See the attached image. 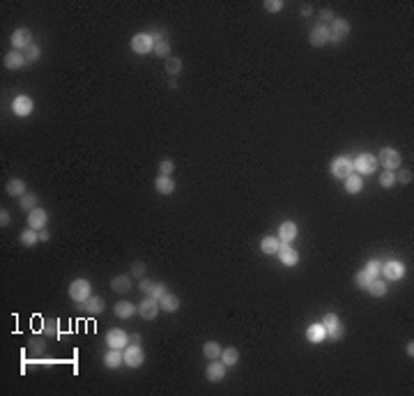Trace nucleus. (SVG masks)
<instances>
[{
	"mask_svg": "<svg viewBox=\"0 0 414 396\" xmlns=\"http://www.w3.org/2000/svg\"><path fill=\"white\" fill-rule=\"evenodd\" d=\"M90 295H92V286L88 279H74L69 283V297L76 302V304H83Z\"/></svg>",
	"mask_w": 414,
	"mask_h": 396,
	"instance_id": "1",
	"label": "nucleus"
},
{
	"mask_svg": "<svg viewBox=\"0 0 414 396\" xmlns=\"http://www.w3.org/2000/svg\"><path fill=\"white\" fill-rule=\"evenodd\" d=\"M400 161H403V157H400V152L394 150V148H382L378 155V164L384 166V171H396V168H400Z\"/></svg>",
	"mask_w": 414,
	"mask_h": 396,
	"instance_id": "2",
	"label": "nucleus"
},
{
	"mask_svg": "<svg viewBox=\"0 0 414 396\" xmlns=\"http://www.w3.org/2000/svg\"><path fill=\"white\" fill-rule=\"evenodd\" d=\"M327 28H329V42H334V44H341L350 35V21L341 19V16H336L331 21V25H327Z\"/></svg>",
	"mask_w": 414,
	"mask_h": 396,
	"instance_id": "3",
	"label": "nucleus"
},
{
	"mask_svg": "<svg viewBox=\"0 0 414 396\" xmlns=\"http://www.w3.org/2000/svg\"><path fill=\"white\" fill-rule=\"evenodd\" d=\"M329 171L336 180H345L350 173H354V161L350 159V157H336V159L331 161Z\"/></svg>",
	"mask_w": 414,
	"mask_h": 396,
	"instance_id": "4",
	"label": "nucleus"
},
{
	"mask_svg": "<svg viewBox=\"0 0 414 396\" xmlns=\"http://www.w3.org/2000/svg\"><path fill=\"white\" fill-rule=\"evenodd\" d=\"M322 327H324V332H327V336L334 339V341H341L345 334L343 325H341V318L336 316V313H327V316L322 318Z\"/></svg>",
	"mask_w": 414,
	"mask_h": 396,
	"instance_id": "5",
	"label": "nucleus"
},
{
	"mask_svg": "<svg viewBox=\"0 0 414 396\" xmlns=\"http://www.w3.org/2000/svg\"><path fill=\"white\" fill-rule=\"evenodd\" d=\"M354 161V171L359 173V175H368V173H375L378 171V157H373V155H368V152H361L357 159H352Z\"/></svg>",
	"mask_w": 414,
	"mask_h": 396,
	"instance_id": "6",
	"label": "nucleus"
},
{
	"mask_svg": "<svg viewBox=\"0 0 414 396\" xmlns=\"http://www.w3.org/2000/svg\"><path fill=\"white\" fill-rule=\"evenodd\" d=\"M380 274L384 276V281H398L405 274V265L400 261H387L380 267Z\"/></svg>",
	"mask_w": 414,
	"mask_h": 396,
	"instance_id": "7",
	"label": "nucleus"
},
{
	"mask_svg": "<svg viewBox=\"0 0 414 396\" xmlns=\"http://www.w3.org/2000/svg\"><path fill=\"white\" fill-rule=\"evenodd\" d=\"M159 311H161L159 300H155V297H150V295L138 304V316L143 318V320H155V318L159 316Z\"/></svg>",
	"mask_w": 414,
	"mask_h": 396,
	"instance_id": "8",
	"label": "nucleus"
},
{
	"mask_svg": "<svg viewBox=\"0 0 414 396\" xmlns=\"http://www.w3.org/2000/svg\"><path fill=\"white\" fill-rule=\"evenodd\" d=\"M122 357H125V364L131 366V369H138V366H143V362H145V352L140 350V346H136V343H129V346L122 350Z\"/></svg>",
	"mask_w": 414,
	"mask_h": 396,
	"instance_id": "9",
	"label": "nucleus"
},
{
	"mask_svg": "<svg viewBox=\"0 0 414 396\" xmlns=\"http://www.w3.org/2000/svg\"><path fill=\"white\" fill-rule=\"evenodd\" d=\"M131 51H134V53H140V55L155 51V40H152V35H147V32L134 35V40H131Z\"/></svg>",
	"mask_w": 414,
	"mask_h": 396,
	"instance_id": "10",
	"label": "nucleus"
},
{
	"mask_svg": "<svg viewBox=\"0 0 414 396\" xmlns=\"http://www.w3.org/2000/svg\"><path fill=\"white\" fill-rule=\"evenodd\" d=\"M297 237H299V228H297V224H294V221H283V224L279 226V240H281V244H292Z\"/></svg>",
	"mask_w": 414,
	"mask_h": 396,
	"instance_id": "11",
	"label": "nucleus"
},
{
	"mask_svg": "<svg viewBox=\"0 0 414 396\" xmlns=\"http://www.w3.org/2000/svg\"><path fill=\"white\" fill-rule=\"evenodd\" d=\"M106 346L125 350V348L129 346V336H127V332H122V330H110V332H106Z\"/></svg>",
	"mask_w": 414,
	"mask_h": 396,
	"instance_id": "12",
	"label": "nucleus"
},
{
	"mask_svg": "<svg viewBox=\"0 0 414 396\" xmlns=\"http://www.w3.org/2000/svg\"><path fill=\"white\" fill-rule=\"evenodd\" d=\"M30 44H32V32L28 28H19V30L12 32V46L16 51H25Z\"/></svg>",
	"mask_w": 414,
	"mask_h": 396,
	"instance_id": "13",
	"label": "nucleus"
},
{
	"mask_svg": "<svg viewBox=\"0 0 414 396\" xmlns=\"http://www.w3.org/2000/svg\"><path fill=\"white\" fill-rule=\"evenodd\" d=\"M32 109H35V104H32V99L28 95H19L14 101H12V111H14L19 118H25V116H30Z\"/></svg>",
	"mask_w": 414,
	"mask_h": 396,
	"instance_id": "14",
	"label": "nucleus"
},
{
	"mask_svg": "<svg viewBox=\"0 0 414 396\" xmlns=\"http://www.w3.org/2000/svg\"><path fill=\"white\" fill-rule=\"evenodd\" d=\"M309 42H311V46H324L327 42H329V28L327 25H315V28H311V32H309Z\"/></svg>",
	"mask_w": 414,
	"mask_h": 396,
	"instance_id": "15",
	"label": "nucleus"
},
{
	"mask_svg": "<svg viewBox=\"0 0 414 396\" xmlns=\"http://www.w3.org/2000/svg\"><path fill=\"white\" fill-rule=\"evenodd\" d=\"M276 256L281 258V263H283L285 267H294L297 263H299V251L292 249V244H281V249H279Z\"/></svg>",
	"mask_w": 414,
	"mask_h": 396,
	"instance_id": "16",
	"label": "nucleus"
},
{
	"mask_svg": "<svg viewBox=\"0 0 414 396\" xmlns=\"http://www.w3.org/2000/svg\"><path fill=\"white\" fill-rule=\"evenodd\" d=\"M46 221H49V212L42 210V207H35V210L30 212V217H28V226L35 228V231H44Z\"/></svg>",
	"mask_w": 414,
	"mask_h": 396,
	"instance_id": "17",
	"label": "nucleus"
},
{
	"mask_svg": "<svg viewBox=\"0 0 414 396\" xmlns=\"http://www.w3.org/2000/svg\"><path fill=\"white\" fill-rule=\"evenodd\" d=\"M225 369H228V366H225L223 362L212 359V364H207V371H205V376H207V380L219 382V380H223V378H225Z\"/></svg>",
	"mask_w": 414,
	"mask_h": 396,
	"instance_id": "18",
	"label": "nucleus"
},
{
	"mask_svg": "<svg viewBox=\"0 0 414 396\" xmlns=\"http://www.w3.org/2000/svg\"><path fill=\"white\" fill-rule=\"evenodd\" d=\"M25 65H28V60H25V55L21 53V51H10V53L5 55L7 69H23Z\"/></svg>",
	"mask_w": 414,
	"mask_h": 396,
	"instance_id": "19",
	"label": "nucleus"
},
{
	"mask_svg": "<svg viewBox=\"0 0 414 396\" xmlns=\"http://www.w3.org/2000/svg\"><path fill=\"white\" fill-rule=\"evenodd\" d=\"M279 249H281V240L279 237H274V235L262 237V242H260V251H262L265 256H276Z\"/></svg>",
	"mask_w": 414,
	"mask_h": 396,
	"instance_id": "20",
	"label": "nucleus"
},
{
	"mask_svg": "<svg viewBox=\"0 0 414 396\" xmlns=\"http://www.w3.org/2000/svg\"><path fill=\"white\" fill-rule=\"evenodd\" d=\"M306 339H309L311 343H322L324 339H327V332H324L322 322H313V325H309V330H306Z\"/></svg>",
	"mask_w": 414,
	"mask_h": 396,
	"instance_id": "21",
	"label": "nucleus"
},
{
	"mask_svg": "<svg viewBox=\"0 0 414 396\" xmlns=\"http://www.w3.org/2000/svg\"><path fill=\"white\" fill-rule=\"evenodd\" d=\"M159 306H161V311H168V313H175V311L180 309V297L177 295H173V293H166L164 297L159 300Z\"/></svg>",
	"mask_w": 414,
	"mask_h": 396,
	"instance_id": "22",
	"label": "nucleus"
},
{
	"mask_svg": "<svg viewBox=\"0 0 414 396\" xmlns=\"http://www.w3.org/2000/svg\"><path fill=\"white\" fill-rule=\"evenodd\" d=\"M343 182H345V191H348V194H359V191L364 189V180H361L359 173H350Z\"/></svg>",
	"mask_w": 414,
	"mask_h": 396,
	"instance_id": "23",
	"label": "nucleus"
},
{
	"mask_svg": "<svg viewBox=\"0 0 414 396\" xmlns=\"http://www.w3.org/2000/svg\"><path fill=\"white\" fill-rule=\"evenodd\" d=\"M110 288L115 293H129L131 291V276L129 274H120L110 279Z\"/></svg>",
	"mask_w": 414,
	"mask_h": 396,
	"instance_id": "24",
	"label": "nucleus"
},
{
	"mask_svg": "<svg viewBox=\"0 0 414 396\" xmlns=\"http://www.w3.org/2000/svg\"><path fill=\"white\" fill-rule=\"evenodd\" d=\"M136 311H138V306H134L131 302H127V300H122V302H118V304H115V316L122 318V320L131 318Z\"/></svg>",
	"mask_w": 414,
	"mask_h": 396,
	"instance_id": "25",
	"label": "nucleus"
},
{
	"mask_svg": "<svg viewBox=\"0 0 414 396\" xmlns=\"http://www.w3.org/2000/svg\"><path fill=\"white\" fill-rule=\"evenodd\" d=\"M104 364L108 366V369H118V366H120V364H125V357H122V350H118V348H110V350L104 355Z\"/></svg>",
	"mask_w": 414,
	"mask_h": 396,
	"instance_id": "26",
	"label": "nucleus"
},
{
	"mask_svg": "<svg viewBox=\"0 0 414 396\" xmlns=\"http://www.w3.org/2000/svg\"><path fill=\"white\" fill-rule=\"evenodd\" d=\"M155 187H157V191L164 194V196H170L175 191V182L170 180V175H159L155 180Z\"/></svg>",
	"mask_w": 414,
	"mask_h": 396,
	"instance_id": "27",
	"label": "nucleus"
},
{
	"mask_svg": "<svg viewBox=\"0 0 414 396\" xmlns=\"http://www.w3.org/2000/svg\"><path fill=\"white\" fill-rule=\"evenodd\" d=\"M81 306H83V309L88 311V313H92V316H95V313H101V311H104V300H101V297L90 295V297H88V300H85Z\"/></svg>",
	"mask_w": 414,
	"mask_h": 396,
	"instance_id": "28",
	"label": "nucleus"
},
{
	"mask_svg": "<svg viewBox=\"0 0 414 396\" xmlns=\"http://www.w3.org/2000/svg\"><path fill=\"white\" fill-rule=\"evenodd\" d=\"M366 291H368L373 297H384L387 295V281L384 279H373L368 286H366Z\"/></svg>",
	"mask_w": 414,
	"mask_h": 396,
	"instance_id": "29",
	"label": "nucleus"
},
{
	"mask_svg": "<svg viewBox=\"0 0 414 396\" xmlns=\"http://www.w3.org/2000/svg\"><path fill=\"white\" fill-rule=\"evenodd\" d=\"M7 194L10 196H23V194H28V189H25V182L23 180H19V177H12L10 182H7Z\"/></svg>",
	"mask_w": 414,
	"mask_h": 396,
	"instance_id": "30",
	"label": "nucleus"
},
{
	"mask_svg": "<svg viewBox=\"0 0 414 396\" xmlns=\"http://www.w3.org/2000/svg\"><path fill=\"white\" fill-rule=\"evenodd\" d=\"M221 350H223V348H221L216 341H207V343L203 346V355L207 357L210 362H212V359H219V357H221Z\"/></svg>",
	"mask_w": 414,
	"mask_h": 396,
	"instance_id": "31",
	"label": "nucleus"
},
{
	"mask_svg": "<svg viewBox=\"0 0 414 396\" xmlns=\"http://www.w3.org/2000/svg\"><path fill=\"white\" fill-rule=\"evenodd\" d=\"M19 205H21V210H25V212H32L37 207V194H32V191H28V194H23L19 198Z\"/></svg>",
	"mask_w": 414,
	"mask_h": 396,
	"instance_id": "32",
	"label": "nucleus"
},
{
	"mask_svg": "<svg viewBox=\"0 0 414 396\" xmlns=\"http://www.w3.org/2000/svg\"><path fill=\"white\" fill-rule=\"evenodd\" d=\"M221 362H223L225 366H235L240 362V350H237V348H225V350H221Z\"/></svg>",
	"mask_w": 414,
	"mask_h": 396,
	"instance_id": "33",
	"label": "nucleus"
},
{
	"mask_svg": "<svg viewBox=\"0 0 414 396\" xmlns=\"http://www.w3.org/2000/svg\"><path fill=\"white\" fill-rule=\"evenodd\" d=\"M21 242H23L25 246H32L40 242V231H35V228H28V231L21 233Z\"/></svg>",
	"mask_w": 414,
	"mask_h": 396,
	"instance_id": "34",
	"label": "nucleus"
},
{
	"mask_svg": "<svg viewBox=\"0 0 414 396\" xmlns=\"http://www.w3.org/2000/svg\"><path fill=\"white\" fill-rule=\"evenodd\" d=\"M166 71L170 74V79H175V76L182 71V60L180 58H168V62H166Z\"/></svg>",
	"mask_w": 414,
	"mask_h": 396,
	"instance_id": "35",
	"label": "nucleus"
},
{
	"mask_svg": "<svg viewBox=\"0 0 414 396\" xmlns=\"http://www.w3.org/2000/svg\"><path fill=\"white\" fill-rule=\"evenodd\" d=\"M155 53L159 55V58H170V42L168 40L155 42Z\"/></svg>",
	"mask_w": 414,
	"mask_h": 396,
	"instance_id": "36",
	"label": "nucleus"
},
{
	"mask_svg": "<svg viewBox=\"0 0 414 396\" xmlns=\"http://www.w3.org/2000/svg\"><path fill=\"white\" fill-rule=\"evenodd\" d=\"M380 185H382L384 189L394 187V185H396V173H394V171H384L382 175H380Z\"/></svg>",
	"mask_w": 414,
	"mask_h": 396,
	"instance_id": "37",
	"label": "nucleus"
},
{
	"mask_svg": "<svg viewBox=\"0 0 414 396\" xmlns=\"http://www.w3.org/2000/svg\"><path fill=\"white\" fill-rule=\"evenodd\" d=\"M23 55H25V60L28 62H35V60H40V55H42V51H40V46H35V44H30L28 49L23 51Z\"/></svg>",
	"mask_w": 414,
	"mask_h": 396,
	"instance_id": "38",
	"label": "nucleus"
},
{
	"mask_svg": "<svg viewBox=\"0 0 414 396\" xmlns=\"http://www.w3.org/2000/svg\"><path fill=\"white\" fill-rule=\"evenodd\" d=\"M175 171V164H173V159H161L159 161V175H170V173Z\"/></svg>",
	"mask_w": 414,
	"mask_h": 396,
	"instance_id": "39",
	"label": "nucleus"
},
{
	"mask_svg": "<svg viewBox=\"0 0 414 396\" xmlns=\"http://www.w3.org/2000/svg\"><path fill=\"white\" fill-rule=\"evenodd\" d=\"M354 281H357V286L364 288V291H366V286H368L370 281H373V276H370L366 270H361V272H357V279H354Z\"/></svg>",
	"mask_w": 414,
	"mask_h": 396,
	"instance_id": "40",
	"label": "nucleus"
},
{
	"mask_svg": "<svg viewBox=\"0 0 414 396\" xmlns=\"http://www.w3.org/2000/svg\"><path fill=\"white\" fill-rule=\"evenodd\" d=\"M380 267H382V263H380V261H368V263H366L364 270L368 272V274L373 276V279H378V276H380Z\"/></svg>",
	"mask_w": 414,
	"mask_h": 396,
	"instance_id": "41",
	"label": "nucleus"
},
{
	"mask_svg": "<svg viewBox=\"0 0 414 396\" xmlns=\"http://www.w3.org/2000/svg\"><path fill=\"white\" fill-rule=\"evenodd\" d=\"M166 293H168V286L159 281V283H155V286H152V295H150V297H155V300H161Z\"/></svg>",
	"mask_w": 414,
	"mask_h": 396,
	"instance_id": "42",
	"label": "nucleus"
},
{
	"mask_svg": "<svg viewBox=\"0 0 414 396\" xmlns=\"http://www.w3.org/2000/svg\"><path fill=\"white\" fill-rule=\"evenodd\" d=\"M152 286H155V283H152L150 279H145V276L138 281V291L145 293V295H152Z\"/></svg>",
	"mask_w": 414,
	"mask_h": 396,
	"instance_id": "43",
	"label": "nucleus"
},
{
	"mask_svg": "<svg viewBox=\"0 0 414 396\" xmlns=\"http://www.w3.org/2000/svg\"><path fill=\"white\" fill-rule=\"evenodd\" d=\"M396 182H400V185H409V182H412V171H407V168L398 171V175H396Z\"/></svg>",
	"mask_w": 414,
	"mask_h": 396,
	"instance_id": "44",
	"label": "nucleus"
},
{
	"mask_svg": "<svg viewBox=\"0 0 414 396\" xmlns=\"http://www.w3.org/2000/svg\"><path fill=\"white\" fill-rule=\"evenodd\" d=\"M145 270H147V267H145V263H143V261H136L134 265H131V274H134V276H138V279H143Z\"/></svg>",
	"mask_w": 414,
	"mask_h": 396,
	"instance_id": "45",
	"label": "nucleus"
},
{
	"mask_svg": "<svg viewBox=\"0 0 414 396\" xmlns=\"http://www.w3.org/2000/svg\"><path fill=\"white\" fill-rule=\"evenodd\" d=\"M265 7H267L270 12H281V10H283V3H281V0H267V3H265Z\"/></svg>",
	"mask_w": 414,
	"mask_h": 396,
	"instance_id": "46",
	"label": "nucleus"
},
{
	"mask_svg": "<svg viewBox=\"0 0 414 396\" xmlns=\"http://www.w3.org/2000/svg\"><path fill=\"white\" fill-rule=\"evenodd\" d=\"M334 19H336V16H334V12H331V10H322V12H320V21H322V25L324 23H331Z\"/></svg>",
	"mask_w": 414,
	"mask_h": 396,
	"instance_id": "47",
	"label": "nucleus"
},
{
	"mask_svg": "<svg viewBox=\"0 0 414 396\" xmlns=\"http://www.w3.org/2000/svg\"><path fill=\"white\" fill-rule=\"evenodd\" d=\"M44 332H46V334H49V336H53V334H55V322H53V320H46Z\"/></svg>",
	"mask_w": 414,
	"mask_h": 396,
	"instance_id": "48",
	"label": "nucleus"
},
{
	"mask_svg": "<svg viewBox=\"0 0 414 396\" xmlns=\"http://www.w3.org/2000/svg\"><path fill=\"white\" fill-rule=\"evenodd\" d=\"M0 224H3V226H7V224H10V212H7V210H3V212H0Z\"/></svg>",
	"mask_w": 414,
	"mask_h": 396,
	"instance_id": "49",
	"label": "nucleus"
},
{
	"mask_svg": "<svg viewBox=\"0 0 414 396\" xmlns=\"http://www.w3.org/2000/svg\"><path fill=\"white\" fill-rule=\"evenodd\" d=\"M49 237H51V233H49V231H40V240H42V242H46Z\"/></svg>",
	"mask_w": 414,
	"mask_h": 396,
	"instance_id": "50",
	"label": "nucleus"
},
{
	"mask_svg": "<svg viewBox=\"0 0 414 396\" xmlns=\"http://www.w3.org/2000/svg\"><path fill=\"white\" fill-rule=\"evenodd\" d=\"M129 343H136V346H138V343H140V336H138V334L129 336Z\"/></svg>",
	"mask_w": 414,
	"mask_h": 396,
	"instance_id": "51",
	"label": "nucleus"
},
{
	"mask_svg": "<svg viewBox=\"0 0 414 396\" xmlns=\"http://www.w3.org/2000/svg\"><path fill=\"white\" fill-rule=\"evenodd\" d=\"M405 350H407V355H409V357H412V355H414V343H412V341H409V343H407V348H405Z\"/></svg>",
	"mask_w": 414,
	"mask_h": 396,
	"instance_id": "52",
	"label": "nucleus"
},
{
	"mask_svg": "<svg viewBox=\"0 0 414 396\" xmlns=\"http://www.w3.org/2000/svg\"><path fill=\"white\" fill-rule=\"evenodd\" d=\"M302 12H304V16H311V12H313V10H311V5H304V7H302Z\"/></svg>",
	"mask_w": 414,
	"mask_h": 396,
	"instance_id": "53",
	"label": "nucleus"
}]
</instances>
